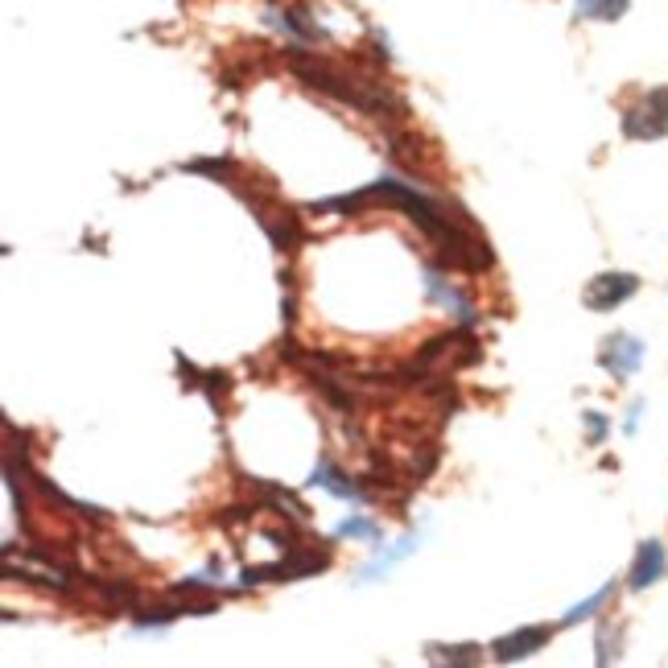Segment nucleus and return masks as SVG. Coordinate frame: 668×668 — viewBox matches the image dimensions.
<instances>
[{"label":"nucleus","mask_w":668,"mask_h":668,"mask_svg":"<svg viewBox=\"0 0 668 668\" xmlns=\"http://www.w3.org/2000/svg\"><path fill=\"white\" fill-rule=\"evenodd\" d=\"M314 487H326L330 495H339V499H363V487H355L343 471H334V462L330 458H322L318 466H314V479H310Z\"/></svg>","instance_id":"nucleus-9"},{"label":"nucleus","mask_w":668,"mask_h":668,"mask_svg":"<svg viewBox=\"0 0 668 668\" xmlns=\"http://www.w3.org/2000/svg\"><path fill=\"white\" fill-rule=\"evenodd\" d=\"M289 66L297 71V79L310 83L314 91L339 99V104H351L367 116H405V104H400V95L388 87V83H376V79H363V75H347L339 66L330 62H318V58H306L302 50H289Z\"/></svg>","instance_id":"nucleus-1"},{"label":"nucleus","mask_w":668,"mask_h":668,"mask_svg":"<svg viewBox=\"0 0 668 668\" xmlns=\"http://www.w3.org/2000/svg\"><path fill=\"white\" fill-rule=\"evenodd\" d=\"M429 656H433V660H450V664H475V660H483V648L462 644V648H446V652H438V644H433Z\"/></svg>","instance_id":"nucleus-13"},{"label":"nucleus","mask_w":668,"mask_h":668,"mask_svg":"<svg viewBox=\"0 0 668 668\" xmlns=\"http://www.w3.org/2000/svg\"><path fill=\"white\" fill-rule=\"evenodd\" d=\"M240 194H244V203L252 207V215L260 219L264 236L273 240L277 252H293L297 244H302V219H297L289 207H281L273 194H248V190H240Z\"/></svg>","instance_id":"nucleus-2"},{"label":"nucleus","mask_w":668,"mask_h":668,"mask_svg":"<svg viewBox=\"0 0 668 668\" xmlns=\"http://www.w3.org/2000/svg\"><path fill=\"white\" fill-rule=\"evenodd\" d=\"M598 363H603L615 380H627V376H636V367L644 363V343L636 339V334H623L619 330V334H611V339H603Z\"/></svg>","instance_id":"nucleus-6"},{"label":"nucleus","mask_w":668,"mask_h":668,"mask_svg":"<svg viewBox=\"0 0 668 668\" xmlns=\"http://www.w3.org/2000/svg\"><path fill=\"white\" fill-rule=\"evenodd\" d=\"M281 314H285V322H293V314H297V302H293V293H289L285 302H281Z\"/></svg>","instance_id":"nucleus-16"},{"label":"nucleus","mask_w":668,"mask_h":668,"mask_svg":"<svg viewBox=\"0 0 668 668\" xmlns=\"http://www.w3.org/2000/svg\"><path fill=\"white\" fill-rule=\"evenodd\" d=\"M586 425H590V442H594V446L607 438V417H603V413H586Z\"/></svg>","instance_id":"nucleus-15"},{"label":"nucleus","mask_w":668,"mask_h":668,"mask_svg":"<svg viewBox=\"0 0 668 668\" xmlns=\"http://www.w3.org/2000/svg\"><path fill=\"white\" fill-rule=\"evenodd\" d=\"M636 293H640V277L636 273H598L582 289V302H586V310L611 314L615 306H623L627 297H636Z\"/></svg>","instance_id":"nucleus-5"},{"label":"nucleus","mask_w":668,"mask_h":668,"mask_svg":"<svg viewBox=\"0 0 668 668\" xmlns=\"http://www.w3.org/2000/svg\"><path fill=\"white\" fill-rule=\"evenodd\" d=\"M549 636L553 631L549 627H520V631H512V636H499L495 644H491V656L499 660V664H512V660H524V656H532L537 648H545L549 644Z\"/></svg>","instance_id":"nucleus-7"},{"label":"nucleus","mask_w":668,"mask_h":668,"mask_svg":"<svg viewBox=\"0 0 668 668\" xmlns=\"http://www.w3.org/2000/svg\"><path fill=\"white\" fill-rule=\"evenodd\" d=\"M611 594H615V582H607V586H603V590H598V594H590V598H586V603H578V607H574L570 615H565L561 623H565V627H574V623L590 619V615H594L598 607H603V603H607V598H611Z\"/></svg>","instance_id":"nucleus-12"},{"label":"nucleus","mask_w":668,"mask_h":668,"mask_svg":"<svg viewBox=\"0 0 668 668\" xmlns=\"http://www.w3.org/2000/svg\"><path fill=\"white\" fill-rule=\"evenodd\" d=\"M339 537H367V541H380L384 532H380L372 520H359V516H351V520H343V524H339Z\"/></svg>","instance_id":"nucleus-14"},{"label":"nucleus","mask_w":668,"mask_h":668,"mask_svg":"<svg viewBox=\"0 0 668 668\" xmlns=\"http://www.w3.org/2000/svg\"><path fill=\"white\" fill-rule=\"evenodd\" d=\"M578 21H619L627 13V0H578Z\"/></svg>","instance_id":"nucleus-10"},{"label":"nucleus","mask_w":668,"mask_h":668,"mask_svg":"<svg viewBox=\"0 0 668 668\" xmlns=\"http://www.w3.org/2000/svg\"><path fill=\"white\" fill-rule=\"evenodd\" d=\"M664 570H668V553H664V545H660V541H644L640 553H636V561H631L627 586H631V590H648L652 582L664 578Z\"/></svg>","instance_id":"nucleus-8"},{"label":"nucleus","mask_w":668,"mask_h":668,"mask_svg":"<svg viewBox=\"0 0 668 668\" xmlns=\"http://www.w3.org/2000/svg\"><path fill=\"white\" fill-rule=\"evenodd\" d=\"M623 137H631V141L668 137V87L648 91L636 108L623 112Z\"/></svg>","instance_id":"nucleus-4"},{"label":"nucleus","mask_w":668,"mask_h":668,"mask_svg":"<svg viewBox=\"0 0 668 668\" xmlns=\"http://www.w3.org/2000/svg\"><path fill=\"white\" fill-rule=\"evenodd\" d=\"M417 541H421V537H405V541H400V545H392V553H388V557L380 553V557H376V561H372V565H367V570L359 574V582H367V578H376V574H388V570H392V565H396V561H405V557H409V553L417 549Z\"/></svg>","instance_id":"nucleus-11"},{"label":"nucleus","mask_w":668,"mask_h":668,"mask_svg":"<svg viewBox=\"0 0 668 668\" xmlns=\"http://www.w3.org/2000/svg\"><path fill=\"white\" fill-rule=\"evenodd\" d=\"M330 565V549H285L281 561L273 565H248L244 570V586H269V582H293V578H306V574H318Z\"/></svg>","instance_id":"nucleus-3"}]
</instances>
